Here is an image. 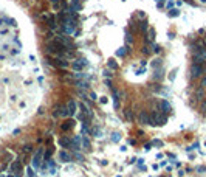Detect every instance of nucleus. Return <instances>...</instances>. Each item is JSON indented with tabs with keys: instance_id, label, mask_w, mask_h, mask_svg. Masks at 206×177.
Returning <instances> with one entry per match:
<instances>
[{
	"instance_id": "obj_1",
	"label": "nucleus",
	"mask_w": 206,
	"mask_h": 177,
	"mask_svg": "<svg viewBox=\"0 0 206 177\" xmlns=\"http://www.w3.org/2000/svg\"><path fill=\"white\" fill-rule=\"evenodd\" d=\"M167 117L163 112H152L150 114V124L152 126H160V124H166Z\"/></svg>"
},
{
	"instance_id": "obj_2",
	"label": "nucleus",
	"mask_w": 206,
	"mask_h": 177,
	"mask_svg": "<svg viewBox=\"0 0 206 177\" xmlns=\"http://www.w3.org/2000/svg\"><path fill=\"white\" fill-rule=\"evenodd\" d=\"M42 157H43V149L41 148V149L36 151V154H34V157H33V162H31V166H33V168H36V169L41 168Z\"/></svg>"
},
{
	"instance_id": "obj_3",
	"label": "nucleus",
	"mask_w": 206,
	"mask_h": 177,
	"mask_svg": "<svg viewBox=\"0 0 206 177\" xmlns=\"http://www.w3.org/2000/svg\"><path fill=\"white\" fill-rule=\"evenodd\" d=\"M22 169H23V166H22L20 160H14V162L11 163V166H9V173H12L14 176H20Z\"/></svg>"
},
{
	"instance_id": "obj_4",
	"label": "nucleus",
	"mask_w": 206,
	"mask_h": 177,
	"mask_svg": "<svg viewBox=\"0 0 206 177\" xmlns=\"http://www.w3.org/2000/svg\"><path fill=\"white\" fill-rule=\"evenodd\" d=\"M56 110H57V112H54V115H59V117H62V118H67V117L70 115L67 106H59V107H56Z\"/></svg>"
},
{
	"instance_id": "obj_5",
	"label": "nucleus",
	"mask_w": 206,
	"mask_h": 177,
	"mask_svg": "<svg viewBox=\"0 0 206 177\" xmlns=\"http://www.w3.org/2000/svg\"><path fill=\"white\" fill-rule=\"evenodd\" d=\"M138 121L141 124H150V114H147L146 110H143L140 114V117H138Z\"/></svg>"
},
{
	"instance_id": "obj_6",
	"label": "nucleus",
	"mask_w": 206,
	"mask_h": 177,
	"mask_svg": "<svg viewBox=\"0 0 206 177\" xmlns=\"http://www.w3.org/2000/svg\"><path fill=\"white\" fill-rule=\"evenodd\" d=\"M57 143H59V146H61V148H64V149L71 148V140H70V138H67V137L59 138V140H57Z\"/></svg>"
},
{
	"instance_id": "obj_7",
	"label": "nucleus",
	"mask_w": 206,
	"mask_h": 177,
	"mask_svg": "<svg viewBox=\"0 0 206 177\" xmlns=\"http://www.w3.org/2000/svg\"><path fill=\"white\" fill-rule=\"evenodd\" d=\"M59 160H61L62 163H68V162H71V155H70L65 149H62V151L59 152Z\"/></svg>"
},
{
	"instance_id": "obj_8",
	"label": "nucleus",
	"mask_w": 206,
	"mask_h": 177,
	"mask_svg": "<svg viewBox=\"0 0 206 177\" xmlns=\"http://www.w3.org/2000/svg\"><path fill=\"white\" fill-rule=\"evenodd\" d=\"M160 107H161V112L166 114V115H167V114H170V110H172L170 104H169L166 99H161V101H160Z\"/></svg>"
},
{
	"instance_id": "obj_9",
	"label": "nucleus",
	"mask_w": 206,
	"mask_h": 177,
	"mask_svg": "<svg viewBox=\"0 0 206 177\" xmlns=\"http://www.w3.org/2000/svg\"><path fill=\"white\" fill-rule=\"evenodd\" d=\"M67 107H68L70 115H75V114H76V109H78V103H76L75 99H70V101L67 103Z\"/></svg>"
},
{
	"instance_id": "obj_10",
	"label": "nucleus",
	"mask_w": 206,
	"mask_h": 177,
	"mask_svg": "<svg viewBox=\"0 0 206 177\" xmlns=\"http://www.w3.org/2000/svg\"><path fill=\"white\" fill-rule=\"evenodd\" d=\"M75 123H76L75 120H67V121L62 124V131H68V129H71V128L75 126Z\"/></svg>"
},
{
	"instance_id": "obj_11",
	"label": "nucleus",
	"mask_w": 206,
	"mask_h": 177,
	"mask_svg": "<svg viewBox=\"0 0 206 177\" xmlns=\"http://www.w3.org/2000/svg\"><path fill=\"white\" fill-rule=\"evenodd\" d=\"M82 148L85 151H91V144H90V140L87 137H82Z\"/></svg>"
},
{
	"instance_id": "obj_12",
	"label": "nucleus",
	"mask_w": 206,
	"mask_h": 177,
	"mask_svg": "<svg viewBox=\"0 0 206 177\" xmlns=\"http://www.w3.org/2000/svg\"><path fill=\"white\" fill-rule=\"evenodd\" d=\"M120 138H121V134H120V132H115V134H113V137H112V140H113V141H120Z\"/></svg>"
},
{
	"instance_id": "obj_13",
	"label": "nucleus",
	"mask_w": 206,
	"mask_h": 177,
	"mask_svg": "<svg viewBox=\"0 0 206 177\" xmlns=\"http://www.w3.org/2000/svg\"><path fill=\"white\" fill-rule=\"evenodd\" d=\"M88 96H90V99H91V101H96V99H98L95 92H90V93H88Z\"/></svg>"
},
{
	"instance_id": "obj_14",
	"label": "nucleus",
	"mask_w": 206,
	"mask_h": 177,
	"mask_svg": "<svg viewBox=\"0 0 206 177\" xmlns=\"http://www.w3.org/2000/svg\"><path fill=\"white\" fill-rule=\"evenodd\" d=\"M27 173H28V176L30 177H36V174L33 173V168H27Z\"/></svg>"
},
{
	"instance_id": "obj_15",
	"label": "nucleus",
	"mask_w": 206,
	"mask_h": 177,
	"mask_svg": "<svg viewBox=\"0 0 206 177\" xmlns=\"http://www.w3.org/2000/svg\"><path fill=\"white\" fill-rule=\"evenodd\" d=\"M152 144H157V146H163V141H160V140H154V141H152Z\"/></svg>"
},
{
	"instance_id": "obj_16",
	"label": "nucleus",
	"mask_w": 206,
	"mask_h": 177,
	"mask_svg": "<svg viewBox=\"0 0 206 177\" xmlns=\"http://www.w3.org/2000/svg\"><path fill=\"white\" fill-rule=\"evenodd\" d=\"M152 149V143H147V144H144V151H150Z\"/></svg>"
},
{
	"instance_id": "obj_17",
	"label": "nucleus",
	"mask_w": 206,
	"mask_h": 177,
	"mask_svg": "<svg viewBox=\"0 0 206 177\" xmlns=\"http://www.w3.org/2000/svg\"><path fill=\"white\" fill-rule=\"evenodd\" d=\"M23 151H25V152H30V151H31V146H30V144H27V146L23 148Z\"/></svg>"
},
{
	"instance_id": "obj_18",
	"label": "nucleus",
	"mask_w": 206,
	"mask_h": 177,
	"mask_svg": "<svg viewBox=\"0 0 206 177\" xmlns=\"http://www.w3.org/2000/svg\"><path fill=\"white\" fill-rule=\"evenodd\" d=\"M197 171H199V173H205L206 168H205V166H200V168H197Z\"/></svg>"
},
{
	"instance_id": "obj_19",
	"label": "nucleus",
	"mask_w": 206,
	"mask_h": 177,
	"mask_svg": "<svg viewBox=\"0 0 206 177\" xmlns=\"http://www.w3.org/2000/svg\"><path fill=\"white\" fill-rule=\"evenodd\" d=\"M101 103H102V104H105V103H107V98H105V96H102V98H101Z\"/></svg>"
},
{
	"instance_id": "obj_20",
	"label": "nucleus",
	"mask_w": 206,
	"mask_h": 177,
	"mask_svg": "<svg viewBox=\"0 0 206 177\" xmlns=\"http://www.w3.org/2000/svg\"><path fill=\"white\" fill-rule=\"evenodd\" d=\"M8 177H17V176H11V174H9V176H8Z\"/></svg>"
}]
</instances>
